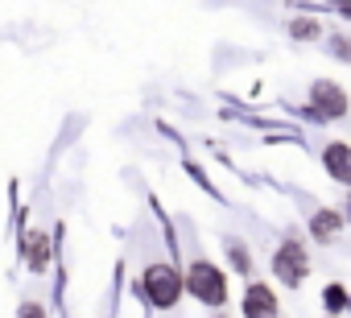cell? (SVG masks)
I'll use <instances>...</instances> for the list:
<instances>
[{
	"label": "cell",
	"mask_w": 351,
	"mask_h": 318,
	"mask_svg": "<svg viewBox=\"0 0 351 318\" xmlns=\"http://www.w3.org/2000/svg\"><path fill=\"white\" fill-rule=\"evenodd\" d=\"M186 289H191L199 302H207V306H223V297H228V281H223V273H219L211 260H195V265H191Z\"/></svg>",
	"instance_id": "1"
},
{
	"label": "cell",
	"mask_w": 351,
	"mask_h": 318,
	"mask_svg": "<svg viewBox=\"0 0 351 318\" xmlns=\"http://www.w3.org/2000/svg\"><path fill=\"white\" fill-rule=\"evenodd\" d=\"M145 293H149L153 306L169 310L173 302H178V293H182L178 269H169V265H149V269H145Z\"/></svg>",
	"instance_id": "2"
},
{
	"label": "cell",
	"mask_w": 351,
	"mask_h": 318,
	"mask_svg": "<svg viewBox=\"0 0 351 318\" xmlns=\"http://www.w3.org/2000/svg\"><path fill=\"white\" fill-rule=\"evenodd\" d=\"M310 99H314V108H318V116H347V91L339 87V83H314V91H310Z\"/></svg>",
	"instance_id": "3"
},
{
	"label": "cell",
	"mask_w": 351,
	"mask_h": 318,
	"mask_svg": "<svg viewBox=\"0 0 351 318\" xmlns=\"http://www.w3.org/2000/svg\"><path fill=\"white\" fill-rule=\"evenodd\" d=\"M273 273H277L285 285H298V281L306 277V252H302L298 244H285V248L273 256Z\"/></svg>",
	"instance_id": "4"
},
{
	"label": "cell",
	"mask_w": 351,
	"mask_h": 318,
	"mask_svg": "<svg viewBox=\"0 0 351 318\" xmlns=\"http://www.w3.org/2000/svg\"><path fill=\"white\" fill-rule=\"evenodd\" d=\"M244 314L248 318H277V293L269 285H248L244 293Z\"/></svg>",
	"instance_id": "5"
},
{
	"label": "cell",
	"mask_w": 351,
	"mask_h": 318,
	"mask_svg": "<svg viewBox=\"0 0 351 318\" xmlns=\"http://www.w3.org/2000/svg\"><path fill=\"white\" fill-rule=\"evenodd\" d=\"M322 162H326L330 178H339L343 186H351V145H326Z\"/></svg>",
	"instance_id": "6"
},
{
	"label": "cell",
	"mask_w": 351,
	"mask_h": 318,
	"mask_svg": "<svg viewBox=\"0 0 351 318\" xmlns=\"http://www.w3.org/2000/svg\"><path fill=\"white\" fill-rule=\"evenodd\" d=\"M343 228V219L335 215V211H318L314 219H310V232L318 236V240H335V232Z\"/></svg>",
	"instance_id": "7"
},
{
	"label": "cell",
	"mask_w": 351,
	"mask_h": 318,
	"mask_svg": "<svg viewBox=\"0 0 351 318\" xmlns=\"http://www.w3.org/2000/svg\"><path fill=\"white\" fill-rule=\"evenodd\" d=\"M25 256H29L34 273H42V269H46V256H50V248H46V236L29 232V240H25Z\"/></svg>",
	"instance_id": "8"
},
{
	"label": "cell",
	"mask_w": 351,
	"mask_h": 318,
	"mask_svg": "<svg viewBox=\"0 0 351 318\" xmlns=\"http://www.w3.org/2000/svg\"><path fill=\"white\" fill-rule=\"evenodd\" d=\"M322 302H326V310H330V314H335V310H343V306H351V297H347L339 285H326V289H322Z\"/></svg>",
	"instance_id": "9"
},
{
	"label": "cell",
	"mask_w": 351,
	"mask_h": 318,
	"mask_svg": "<svg viewBox=\"0 0 351 318\" xmlns=\"http://www.w3.org/2000/svg\"><path fill=\"white\" fill-rule=\"evenodd\" d=\"M289 34H293V38H302V42H306V38H318V25H314V21H306V17H302V21H293V25H289Z\"/></svg>",
	"instance_id": "10"
},
{
	"label": "cell",
	"mask_w": 351,
	"mask_h": 318,
	"mask_svg": "<svg viewBox=\"0 0 351 318\" xmlns=\"http://www.w3.org/2000/svg\"><path fill=\"white\" fill-rule=\"evenodd\" d=\"M228 256L236 260V273H252V269H248V252H244L240 244H232V240H228Z\"/></svg>",
	"instance_id": "11"
},
{
	"label": "cell",
	"mask_w": 351,
	"mask_h": 318,
	"mask_svg": "<svg viewBox=\"0 0 351 318\" xmlns=\"http://www.w3.org/2000/svg\"><path fill=\"white\" fill-rule=\"evenodd\" d=\"M21 318H46V314H42V306H34V302H25V306H21Z\"/></svg>",
	"instance_id": "12"
},
{
	"label": "cell",
	"mask_w": 351,
	"mask_h": 318,
	"mask_svg": "<svg viewBox=\"0 0 351 318\" xmlns=\"http://www.w3.org/2000/svg\"><path fill=\"white\" fill-rule=\"evenodd\" d=\"M335 5H339V13H343V17H351V0H335Z\"/></svg>",
	"instance_id": "13"
},
{
	"label": "cell",
	"mask_w": 351,
	"mask_h": 318,
	"mask_svg": "<svg viewBox=\"0 0 351 318\" xmlns=\"http://www.w3.org/2000/svg\"><path fill=\"white\" fill-rule=\"evenodd\" d=\"M347 203H351V199H347ZM347 215H351V207H347Z\"/></svg>",
	"instance_id": "14"
}]
</instances>
